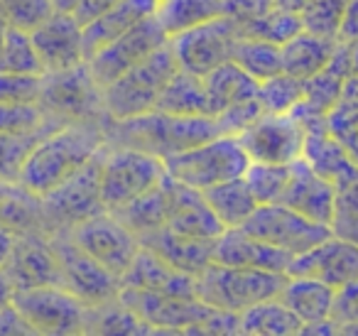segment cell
<instances>
[{
    "label": "cell",
    "instance_id": "6da1fadb",
    "mask_svg": "<svg viewBox=\"0 0 358 336\" xmlns=\"http://www.w3.org/2000/svg\"><path fill=\"white\" fill-rule=\"evenodd\" d=\"M103 133L108 148L143 150L162 160L224 135L216 115H172L162 111L120 120L106 115Z\"/></svg>",
    "mask_w": 358,
    "mask_h": 336
},
{
    "label": "cell",
    "instance_id": "7a4b0ae2",
    "mask_svg": "<svg viewBox=\"0 0 358 336\" xmlns=\"http://www.w3.org/2000/svg\"><path fill=\"white\" fill-rule=\"evenodd\" d=\"M103 118L74 120L45 135L27 155L25 167L20 172V184L42 197L84 167L89 160H94L106 145Z\"/></svg>",
    "mask_w": 358,
    "mask_h": 336
},
{
    "label": "cell",
    "instance_id": "3957f363",
    "mask_svg": "<svg viewBox=\"0 0 358 336\" xmlns=\"http://www.w3.org/2000/svg\"><path fill=\"white\" fill-rule=\"evenodd\" d=\"M179 64L174 59V52L167 45H162L157 52L148 57L145 62L135 64L123 76L108 84L103 89V106L110 118H135V115L150 113L157 108V101L167 81L177 74Z\"/></svg>",
    "mask_w": 358,
    "mask_h": 336
},
{
    "label": "cell",
    "instance_id": "277c9868",
    "mask_svg": "<svg viewBox=\"0 0 358 336\" xmlns=\"http://www.w3.org/2000/svg\"><path fill=\"white\" fill-rule=\"evenodd\" d=\"M248 164L250 158L238 135H219L196 148L164 158V169L169 177L201 192L214 184L243 177Z\"/></svg>",
    "mask_w": 358,
    "mask_h": 336
},
{
    "label": "cell",
    "instance_id": "5b68a950",
    "mask_svg": "<svg viewBox=\"0 0 358 336\" xmlns=\"http://www.w3.org/2000/svg\"><path fill=\"white\" fill-rule=\"evenodd\" d=\"M285 280H287L285 272L211 262L201 275H196V297L216 309L241 314L258 302L278 297Z\"/></svg>",
    "mask_w": 358,
    "mask_h": 336
},
{
    "label": "cell",
    "instance_id": "8992f818",
    "mask_svg": "<svg viewBox=\"0 0 358 336\" xmlns=\"http://www.w3.org/2000/svg\"><path fill=\"white\" fill-rule=\"evenodd\" d=\"M164 160L133 148H101V197L106 211L125 206L157 187L164 177Z\"/></svg>",
    "mask_w": 358,
    "mask_h": 336
},
{
    "label": "cell",
    "instance_id": "52a82bcc",
    "mask_svg": "<svg viewBox=\"0 0 358 336\" xmlns=\"http://www.w3.org/2000/svg\"><path fill=\"white\" fill-rule=\"evenodd\" d=\"M37 104L64 123L106 115L103 89L96 84L89 62L62 71H45Z\"/></svg>",
    "mask_w": 358,
    "mask_h": 336
},
{
    "label": "cell",
    "instance_id": "ba28073f",
    "mask_svg": "<svg viewBox=\"0 0 358 336\" xmlns=\"http://www.w3.org/2000/svg\"><path fill=\"white\" fill-rule=\"evenodd\" d=\"M118 300L133 314L148 321L157 334H196L209 316L216 314V307L206 304L199 297L162 295V292L140 290V287L123 285Z\"/></svg>",
    "mask_w": 358,
    "mask_h": 336
},
{
    "label": "cell",
    "instance_id": "9c48e42d",
    "mask_svg": "<svg viewBox=\"0 0 358 336\" xmlns=\"http://www.w3.org/2000/svg\"><path fill=\"white\" fill-rule=\"evenodd\" d=\"M50 243L62 267V285L74 292L84 304L99 307L118 300V292L123 287L120 277L101 265L96 258H91L81 246H76L66 228L52 231Z\"/></svg>",
    "mask_w": 358,
    "mask_h": 336
},
{
    "label": "cell",
    "instance_id": "30bf717a",
    "mask_svg": "<svg viewBox=\"0 0 358 336\" xmlns=\"http://www.w3.org/2000/svg\"><path fill=\"white\" fill-rule=\"evenodd\" d=\"M13 304L30 321L35 334H86L89 304L66 287H22L13 292Z\"/></svg>",
    "mask_w": 358,
    "mask_h": 336
},
{
    "label": "cell",
    "instance_id": "8fae6325",
    "mask_svg": "<svg viewBox=\"0 0 358 336\" xmlns=\"http://www.w3.org/2000/svg\"><path fill=\"white\" fill-rule=\"evenodd\" d=\"M42 209H45V221L50 233L57 228H71L74 223L103 214L106 204L101 197V150L71 177L42 194Z\"/></svg>",
    "mask_w": 358,
    "mask_h": 336
},
{
    "label": "cell",
    "instance_id": "7c38bea8",
    "mask_svg": "<svg viewBox=\"0 0 358 336\" xmlns=\"http://www.w3.org/2000/svg\"><path fill=\"white\" fill-rule=\"evenodd\" d=\"M238 37V25L231 18L221 15L211 22L172 35L169 47H172L179 69L192 71L196 76H206L211 69H216L234 57V45Z\"/></svg>",
    "mask_w": 358,
    "mask_h": 336
},
{
    "label": "cell",
    "instance_id": "4fadbf2b",
    "mask_svg": "<svg viewBox=\"0 0 358 336\" xmlns=\"http://www.w3.org/2000/svg\"><path fill=\"white\" fill-rule=\"evenodd\" d=\"M69 236L74 238L76 246H81L91 258L108 267L113 275L123 277L130 267L133 258L140 251V238L135 231H130L115 214L103 211L86 221L74 223L66 228Z\"/></svg>",
    "mask_w": 358,
    "mask_h": 336
},
{
    "label": "cell",
    "instance_id": "5bb4252c",
    "mask_svg": "<svg viewBox=\"0 0 358 336\" xmlns=\"http://www.w3.org/2000/svg\"><path fill=\"white\" fill-rule=\"evenodd\" d=\"M241 228L270 246L282 248L289 255H299L331 236L329 226L302 216L285 204H260Z\"/></svg>",
    "mask_w": 358,
    "mask_h": 336
},
{
    "label": "cell",
    "instance_id": "9a60e30c",
    "mask_svg": "<svg viewBox=\"0 0 358 336\" xmlns=\"http://www.w3.org/2000/svg\"><path fill=\"white\" fill-rule=\"evenodd\" d=\"M238 138L250 162L292 164L304 153L307 128L294 113H263Z\"/></svg>",
    "mask_w": 358,
    "mask_h": 336
},
{
    "label": "cell",
    "instance_id": "2e32d148",
    "mask_svg": "<svg viewBox=\"0 0 358 336\" xmlns=\"http://www.w3.org/2000/svg\"><path fill=\"white\" fill-rule=\"evenodd\" d=\"M167 40H169L167 32L162 30L157 18L152 15L148 20H143L140 25H135L123 37L106 45L103 50L96 52L89 59L91 74H94L96 84L101 89H106L118 76H123L128 69H133L135 64L148 59L152 52H157L162 45H167Z\"/></svg>",
    "mask_w": 358,
    "mask_h": 336
},
{
    "label": "cell",
    "instance_id": "e0dca14e",
    "mask_svg": "<svg viewBox=\"0 0 358 336\" xmlns=\"http://www.w3.org/2000/svg\"><path fill=\"white\" fill-rule=\"evenodd\" d=\"M287 275L317 277L331 285L334 290L351 280H358V243L331 233L327 241L294 255L287 267Z\"/></svg>",
    "mask_w": 358,
    "mask_h": 336
},
{
    "label": "cell",
    "instance_id": "ac0fdd59",
    "mask_svg": "<svg viewBox=\"0 0 358 336\" xmlns=\"http://www.w3.org/2000/svg\"><path fill=\"white\" fill-rule=\"evenodd\" d=\"M10 277L13 287H40V285H62V267L57 253L50 243V233H20L10 258L3 265Z\"/></svg>",
    "mask_w": 358,
    "mask_h": 336
},
{
    "label": "cell",
    "instance_id": "d6986e66",
    "mask_svg": "<svg viewBox=\"0 0 358 336\" xmlns=\"http://www.w3.org/2000/svg\"><path fill=\"white\" fill-rule=\"evenodd\" d=\"M167 187H169V211L164 226L169 231L187 238H201V241H216L226 231V226L219 221V216L211 211L201 189L177 182L169 174H167Z\"/></svg>",
    "mask_w": 358,
    "mask_h": 336
},
{
    "label": "cell",
    "instance_id": "ffe728a7",
    "mask_svg": "<svg viewBox=\"0 0 358 336\" xmlns=\"http://www.w3.org/2000/svg\"><path fill=\"white\" fill-rule=\"evenodd\" d=\"M30 35L45 71H62L86 62L84 27L69 13H55Z\"/></svg>",
    "mask_w": 358,
    "mask_h": 336
},
{
    "label": "cell",
    "instance_id": "44dd1931",
    "mask_svg": "<svg viewBox=\"0 0 358 336\" xmlns=\"http://www.w3.org/2000/svg\"><path fill=\"white\" fill-rule=\"evenodd\" d=\"M294 255L282 248L255 238L245 228H226L214 241V262L231 267H253V270H273L285 272Z\"/></svg>",
    "mask_w": 358,
    "mask_h": 336
},
{
    "label": "cell",
    "instance_id": "7402d4cb",
    "mask_svg": "<svg viewBox=\"0 0 358 336\" xmlns=\"http://www.w3.org/2000/svg\"><path fill=\"white\" fill-rule=\"evenodd\" d=\"M285 206L324 226H331L334 216V182L317 172L304 158L292 162V177L285 189Z\"/></svg>",
    "mask_w": 358,
    "mask_h": 336
},
{
    "label": "cell",
    "instance_id": "603a6c76",
    "mask_svg": "<svg viewBox=\"0 0 358 336\" xmlns=\"http://www.w3.org/2000/svg\"><path fill=\"white\" fill-rule=\"evenodd\" d=\"M120 282L128 287H140V290L162 292V295H179L194 297L196 295V277L189 272L169 265L164 258H159L155 251L140 246L138 255L133 258L130 267Z\"/></svg>",
    "mask_w": 358,
    "mask_h": 336
},
{
    "label": "cell",
    "instance_id": "cb8c5ba5",
    "mask_svg": "<svg viewBox=\"0 0 358 336\" xmlns=\"http://www.w3.org/2000/svg\"><path fill=\"white\" fill-rule=\"evenodd\" d=\"M159 0H120L118 6L106 10L101 18H96L91 25L84 27V55L86 62L101 52L106 45L123 37L128 30L140 25L143 20L152 18L157 13Z\"/></svg>",
    "mask_w": 358,
    "mask_h": 336
},
{
    "label": "cell",
    "instance_id": "d4e9b609",
    "mask_svg": "<svg viewBox=\"0 0 358 336\" xmlns=\"http://www.w3.org/2000/svg\"><path fill=\"white\" fill-rule=\"evenodd\" d=\"M138 238H140V246L155 251L159 258H164L169 265L189 272V275H194V277L201 275V272L214 262V241L179 236V233L169 231L167 226L148 231Z\"/></svg>",
    "mask_w": 358,
    "mask_h": 336
},
{
    "label": "cell",
    "instance_id": "484cf974",
    "mask_svg": "<svg viewBox=\"0 0 358 336\" xmlns=\"http://www.w3.org/2000/svg\"><path fill=\"white\" fill-rule=\"evenodd\" d=\"M0 226L20 233H50L45 221L42 197L20 182H0Z\"/></svg>",
    "mask_w": 358,
    "mask_h": 336
},
{
    "label": "cell",
    "instance_id": "4316f807",
    "mask_svg": "<svg viewBox=\"0 0 358 336\" xmlns=\"http://www.w3.org/2000/svg\"><path fill=\"white\" fill-rule=\"evenodd\" d=\"M334 50H336V40H327L302 30L282 45V71L294 79L307 81L327 69Z\"/></svg>",
    "mask_w": 358,
    "mask_h": 336
},
{
    "label": "cell",
    "instance_id": "83f0119b",
    "mask_svg": "<svg viewBox=\"0 0 358 336\" xmlns=\"http://www.w3.org/2000/svg\"><path fill=\"white\" fill-rule=\"evenodd\" d=\"M278 297L302 319V324H314V321L329 319L334 287L317 277L287 275Z\"/></svg>",
    "mask_w": 358,
    "mask_h": 336
},
{
    "label": "cell",
    "instance_id": "f1b7e54d",
    "mask_svg": "<svg viewBox=\"0 0 358 336\" xmlns=\"http://www.w3.org/2000/svg\"><path fill=\"white\" fill-rule=\"evenodd\" d=\"M204 86H206V94H209L211 115H219L229 106L255 99L260 81H255L248 71L241 69L234 59H229L204 76Z\"/></svg>",
    "mask_w": 358,
    "mask_h": 336
},
{
    "label": "cell",
    "instance_id": "f546056e",
    "mask_svg": "<svg viewBox=\"0 0 358 336\" xmlns=\"http://www.w3.org/2000/svg\"><path fill=\"white\" fill-rule=\"evenodd\" d=\"M172 115H211L209 94H206L204 76L177 69V74L167 81L157 101V108Z\"/></svg>",
    "mask_w": 358,
    "mask_h": 336
},
{
    "label": "cell",
    "instance_id": "4dcf8cb0",
    "mask_svg": "<svg viewBox=\"0 0 358 336\" xmlns=\"http://www.w3.org/2000/svg\"><path fill=\"white\" fill-rule=\"evenodd\" d=\"M302 319L280 297H270L241 312V334L297 336L302 334Z\"/></svg>",
    "mask_w": 358,
    "mask_h": 336
},
{
    "label": "cell",
    "instance_id": "1f68e13d",
    "mask_svg": "<svg viewBox=\"0 0 358 336\" xmlns=\"http://www.w3.org/2000/svg\"><path fill=\"white\" fill-rule=\"evenodd\" d=\"M204 199L226 228H241L260 206L243 177L204 189Z\"/></svg>",
    "mask_w": 358,
    "mask_h": 336
},
{
    "label": "cell",
    "instance_id": "d6a6232c",
    "mask_svg": "<svg viewBox=\"0 0 358 336\" xmlns=\"http://www.w3.org/2000/svg\"><path fill=\"white\" fill-rule=\"evenodd\" d=\"M167 211H169V187H167V172L159 179L157 187H152L150 192H145L143 197L133 199L125 206L115 209V216L130 228L138 236L148 231H155V228H162L167 223Z\"/></svg>",
    "mask_w": 358,
    "mask_h": 336
},
{
    "label": "cell",
    "instance_id": "836d02e7",
    "mask_svg": "<svg viewBox=\"0 0 358 336\" xmlns=\"http://www.w3.org/2000/svg\"><path fill=\"white\" fill-rule=\"evenodd\" d=\"M224 15V0H159L155 18L167 37Z\"/></svg>",
    "mask_w": 358,
    "mask_h": 336
},
{
    "label": "cell",
    "instance_id": "e575fe53",
    "mask_svg": "<svg viewBox=\"0 0 358 336\" xmlns=\"http://www.w3.org/2000/svg\"><path fill=\"white\" fill-rule=\"evenodd\" d=\"M231 59L248 71L255 81H265L282 71V47L258 37H238Z\"/></svg>",
    "mask_w": 358,
    "mask_h": 336
},
{
    "label": "cell",
    "instance_id": "d590c367",
    "mask_svg": "<svg viewBox=\"0 0 358 336\" xmlns=\"http://www.w3.org/2000/svg\"><path fill=\"white\" fill-rule=\"evenodd\" d=\"M66 125L64 120L50 115L37 101L27 104H0V133L10 135H50Z\"/></svg>",
    "mask_w": 358,
    "mask_h": 336
},
{
    "label": "cell",
    "instance_id": "8d00e7d4",
    "mask_svg": "<svg viewBox=\"0 0 358 336\" xmlns=\"http://www.w3.org/2000/svg\"><path fill=\"white\" fill-rule=\"evenodd\" d=\"M331 233L358 243V164L334 182V216Z\"/></svg>",
    "mask_w": 358,
    "mask_h": 336
},
{
    "label": "cell",
    "instance_id": "74e56055",
    "mask_svg": "<svg viewBox=\"0 0 358 336\" xmlns=\"http://www.w3.org/2000/svg\"><path fill=\"white\" fill-rule=\"evenodd\" d=\"M86 334H157L148 321L128 309L120 300L89 307Z\"/></svg>",
    "mask_w": 358,
    "mask_h": 336
},
{
    "label": "cell",
    "instance_id": "f35d334b",
    "mask_svg": "<svg viewBox=\"0 0 358 336\" xmlns=\"http://www.w3.org/2000/svg\"><path fill=\"white\" fill-rule=\"evenodd\" d=\"M0 71L35 76L45 74V64H42L40 55H37L30 32L8 25L6 42H3V50H0Z\"/></svg>",
    "mask_w": 358,
    "mask_h": 336
},
{
    "label": "cell",
    "instance_id": "ab89813d",
    "mask_svg": "<svg viewBox=\"0 0 358 336\" xmlns=\"http://www.w3.org/2000/svg\"><path fill=\"white\" fill-rule=\"evenodd\" d=\"M292 177V164L250 162L243 179L258 204H280Z\"/></svg>",
    "mask_w": 358,
    "mask_h": 336
},
{
    "label": "cell",
    "instance_id": "60d3db41",
    "mask_svg": "<svg viewBox=\"0 0 358 336\" xmlns=\"http://www.w3.org/2000/svg\"><path fill=\"white\" fill-rule=\"evenodd\" d=\"M241 37H258L265 42H275L282 47L287 40H292L297 32H302V18L294 13H285L278 8H270L263 15L253 18L245 25H238Z\"/></svg>",
    "mask_w": 358,
    "mask_h": 336
},
{
    "label": "cell",
    "instance_id": "b9f144b4",
    "mask_svg": "<svg viewBox=\"0 0 358 336\" xmlns=\"http://www.w3.org/2000/svg\"><path fill=\"white\" fill-rule=\"evenodd\" d=\"M304 99V81L294 76L280 74L260 81L258 86V101L265 113H289L299 101Z\"/></svg>",
    "mask_w": 358,
    "mask_h": 336
},
{
    "label": "cell",
    "instance_id": "7bdbcfd3",
    "mask_svg": "<svg viewBox=\"0 0 358 336\" xmlns=\"http://www.w3.org/2000/svg\"><path fill=\"white\" fill-rule=\"evenodd\" d=\"M346 6L348 0H309L307 8L299 13L302 30L319 37H327V40H336Z\"/></svg>",
    "mask_w": 358,
    "mask_h": 336
},
{
    "label": "cell",
    "instance_id": "ee69618b",
    "mask_svg": "<svg viewBox=\"0 0 358 336\" xmlns=\"http://www.w3.org/2000/svg\"><path fill=\"white\" fill-rule=\"evenodd\" d=\"M42 138H45L42 133H32V135L0 133V182H20V172L25 167L27 155L32 153V148Z\"/></svg>",
    "mask_w": 358,
    "mask_h": 336
},
{
    "label": "cell",
    "instance_id": "f6af8a7d",
    "mask_svg": "<svg viewBox=\"0 0 358 336\" xmlns=\"http://www.w3.org/2000/svg\"><path fill=\"white\" fill-rule=\"evenodd\" d=\"M0 10L10 27L32 32L55 15V3L52 0H0Z\"/></svg>",
    "mask_w": 358,
    "mask_h": 336
},
{
    "label": "cell",
    "instance_id": "bcb514c9",
    "mask_svg": "<svg viewBox=\"0 0 358 336\" xmlns=\"http://www.w3.org/2000/svg\"><path fill=\"white\" fill-rule=\"evenodd\" d=\"M42 91V76L0 71V104H27L37 101Z\"/></svg>",
    "mask_w": 358,
    "mask_h": 336
},
{
    "label": "cell",
    "instance_id": "7dc6e473",
    "mask_svg": "<svg viewBox=\"0 0 358 336\" xmlns=\"http://www.w3.org/2000/svg\"><path fill=\"white\" fill-rule=\"evenodd\" d=\"M263 113H265L263 106H260L258 96H255V99H248V101H241V104L229 106V108L221 111V113L216 115V120H219L221 133L224 135H241L245 128H250V125H253Z\"/></svg>",
    "mask_w": 358,
    "mask_h": 336
},
{
    "label": "cell",
    "instance_id": "c3c4849f",
    "mask_svg": "<svg viewBox=\"0 0 358 336\" xmlns=\"http://www.w3.org/2000/svg\"><path fill=\"white\" fill-rule=\"evenodd\" d=\"M329 319L336 324L338 331H341L343 326L358 324V280H351L334 290Z\"/></svg>",
    "mask_w": 358,
    "mask_h": 336
},
{
    "label": "cell",
    "instance_id": "681fc988",
    "mask_svg": "<svg viewBox=\"0 0 358 336\" xmlns=\"http://www.w3.org/2000/svg\"><path fill=\"white\" fill-rule=\"evenodd\" d=\"M0 336H35L32 324L13 302L0 307Z\"/></svg>",
    "mask_w": 358,
    "mask_h": 336
},
{
    "label": "cell",
    "instance_id": "f907efd6",
    "mask_svg": "<svg viewBox=\"0 0 358 336\" xmlns=\"http://www.w3.org/2000/svg\"><path fill=\"white\" fill-rule=\"evenodd\" d=\"M331 62L346 74V79L358 76V40L356 42H336Z\"/></svg>",
    "mask_w": 358,
    "mask_h": 336
},
{
    "label": "cell",
    "instance_id": "816d5d0a",
    "mask_svg": "<svg viewBox=\"0 0 358 336\" xmlns=\"http://www.w3.org/2000/svg\"><path fill=\"white\" fill-rule=\"evenodd\" d=\"M118 3L120 0H81L71 15H74V20L79 22L81 27H86V25H91L96 18L103 15L106 10H110L113 6H118Z\"/></svg>",
    "mask_w": 358,
    "mask_h": 336
},
{
    "label": "cell",
    "instance_id": "f5cc1de1",
    "mask_svg": "<svg viewBox=\"0 0 358 336\" xmlns=\"http://www.w3.org/2000/svg\"><path fill=\"white\" fill-rule=\"evenodd\" d=\"M356 40H358V0H348L336 42H356Z\"/></svg>",
    "mask_w": 358,
    "mask_h": 336
},
{
    "label": "cell",
    "instance_id": "db71d44e",
    "mask_svg": "<svg viewBox=\"0 0 358 336\" xmlns=\"http://www.w3.org/2000/svg\"><path fill=\"white\" fill-rule=\"evenodd\" d=\"M15 241H17L15 233L0 226V267H3L8 262V258H10V253H13V248H15Z\"/></svg>",
    "mask_w": 358,
    "mask_h": 336
},
{
    "label": "cell",
    "instance_id": "11a10c76",
    "mask_svg": "<svg viewBox=\"0 0 358 336\" xmlns=\"http://www.w3.org/2000/svg\"><path fill=\"white\" fill-rule=\"evenodd\" d=\"M13 292H15V287H13L10 277L6 275V270L0 267V307H6L13 302Z\"/></svg>",
    "mask_w": 358,
    "mask_h": 336
},
{
    "label": "cell",
    "instance_id": "9f6ffc18",
    "mask_svg": "<svg viewBox=\"0 0 358 336\" xmlns=\"http://www.w3.org/2000/svg\"><path fill=\"white\" fill-rule=\"evenodd\" d=\"M309 0H273V8H278V10H285V13H294V15H299V13L307 8Z\"/></svg>",
    "mask_w": 358,
    "mask_h": 336
},
{
    "label": "cell",
    "instance_id": "6f0895ef",
    "mask_svg": "<svg viewBox=\"0 0 358 336\" xmlns=\"http://www.w3.org/2000/svg\"><path fill=\"white\" fill-rule=\"evenodd\" d=\"M52 3H55V13H69L71 15L81 0H52Z\"/></svg>",
    "mask_w": 358,
    "mask_h": 336
},
{
    "label": "cell",
    "instance_id": "680465c9",
    "mask_svg": "<svg viewBox=\"0 0 358 336\" xmlns=\"http://www.w3.org/2000/svg\"><path fill=\"white\" fill-rule=\"evenodd\" d=\"M6 32H8V22L0 20V50H3V42H6Z\"/></svg>",
    "mask_w": 358,
    "mask_h": 336
},
{
    "label": "cell",
    "instance_id": "91938a15",
    "mask_svg": "<svg viewBox=\"0 0 358 336\" xmlns=\"http://www.w3.org/2000/svg\"><path fill=\"white\" fill-rule=\"evenodd\" d=\"M338 334H356L358 336V324H351V326H343Z\"/></svg>",
    "mask_w": 358,
    "mask_h": 336
},
{
    "label": "cell",
    "instance_id": "94428289",
    "mask_svg": "<svg viewBox=\"0 0 358 336\" xmlns=\"http://www.w3.org/2000/svg\"><path fill=\"white\" fill-rule=\"evenodd\" d=\"M0 20H3V22H6V18H3V10H0Z\"/></svg>",
    "mask_w": 358,
    "mask_h": 336
}]
</instances>
